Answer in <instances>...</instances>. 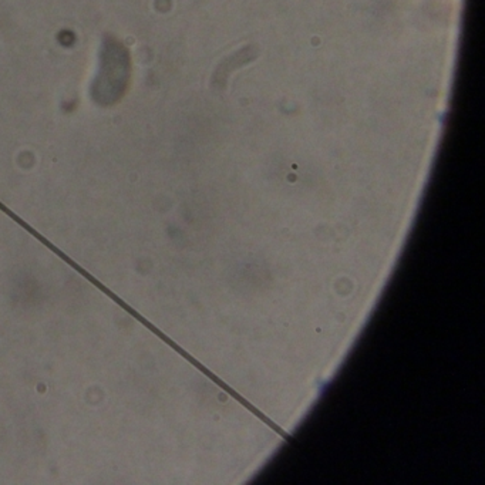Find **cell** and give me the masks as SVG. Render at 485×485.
I'll return each instance as SVG.
<instances>
[{
	"label": "cell",
	"mask_w": 485,
	"mask_h": 485,
	"mask_svg": "<svg viewBox=\"0 0 485 485\" xmlns=\"http://www.w3.org/2000/svg\"><path fill=\"white\" fill-rule=\"evenodd\" d=\"M131 77V61L126 47L115 39H106L101 48L100 68L91 84V99L99 106L117 104L126 95Z\"/></svg>",
	"instance_id": "obj_1"
}]
</instances>
